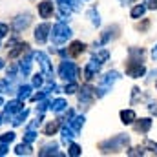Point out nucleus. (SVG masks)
Segmentation results:
<instances>
[{
	"instance_id": "f257e3e1",
	"label": "nucleus",
	"mask_w": 157,
	"mask_h": 157,
	"mask_svg": "<svg viewBox=\"0 0 157 157\" xmlns=\"http://www.w3.org/2000/svg\"><path fill=\"white\" fill-rule=\"evenodd\" d=\"M128 143H130V137L124 135V133H119V135H115L113 139L102 141V143L99 144V148H101L102 154H115V152H119V150H122L124 146H128Z\"/></svg>"
},
{
	"instance_id": "f03ea898",
	"label": "nucleus",
	"mask_w": 157,
	"mask_h": 157,
	"mask_svg": "<svg viewBox=\"0 0 157 157\" xmlns=\"http://www.w3.org/2000/svg\"><path fill=\"white\" fill-rule=\"evenodd\" d=\"M70 37H71V29L64 22H59V24L53 26V29H51V40H53V44H57V46L64 44Z\"/></svg>"
},
{
	"instance_id": "7ed1b4c3",
	"label": "nucleus",
	"mask_w": 157,
	"mask_h": 157,
	"mask_svg": "<svg viewBox=\"0 0 157 157\" xmlns=\"http://www.w3.org/2000/svg\"><path fill=\"white\" fill-rule=\"evenodd\" d=\"M119 78H121L119 71H108L104 77L101 78V84H99V88L95 90V95H97V97H104V95L108 93V90L113 86V82L119 80Z\"/></svg>"
},
{
	"instance_id": "20e7f679",
	"label": "nucleus",
	"mask_w": 157,
	"mask_h": 157,
	"mask_svg": "<svg viewBox=\"0 0 157 157\" xmlns=\"http://www.w3.org/2000/svg\"><path fill=\"white\" fill-rule=\"evenodd\" d=\"M59 75H60V78L71 82V80H75V77L78 75V70L71 60H64V62L60 64V68H59Z\"/></svg>"
},
{
	"instance_id": "39448f33",
	"label": "nucleus",
	"mask_w": 157,
	"mask_h": 157,
	"mask_svg": "<svg viewBox=\"0 0 157 157\" xmlns=\"http://www.w3.org/2000/svg\"><path fill=\"white\" fill-rule=\"evenodd\" d=\"M146 73V68H144V64H141V62H128V66H126V75L132 78H139L143 77Z\"/></svg>"
},
{
	"instance_id": "423d86ee",
	"label": "nucleus",
	"mask_w": 157,
	"mask_h": 157,
	"mask_svg": "<svg viewBox=\"0 0 157 157\" xmlns=\"http://www.w3.org/2000/svg\"><path fill=\"white\" fill-rule=\"evenodd\" d=\"M33 57H35V59H37V60L40 62V68H42V71H44V75H46V77L49 78V80H51V77H53V70H51V64H49V59H48V57H46L44 53H40V51H39V53H35Z\"/></svg>"
},
{
	"instance_id": "0eeeda50",
	"label": "nucleus",
	"mask_w": 157,
	"mask_h": 157,
	"mask_svg": "<svg viewBox=\"0 0 157 157\" xmlns=\"http://www.w3.org/2000/svg\"><path fill=\"white\" fill-rule=\"evenodd\" d=\"M101 62H97L95 59H91L88 64H86V68H84V78L86 80H91L93 77H97V73H99V70H101Z\"/></svg>"
},
{
	"instance_id": "6e6552de",
	"label": "nucleus",
	"mask_w": 157,
	"mask_h": 157,
	"mask_svg": "<svg viewBox=\"0 0 157 157\" xmlns=\"http://www.w3.org/2000/svg\"><path fill=\"white\" fill-rule=\"evenodd\" d=\"M78 91H80V93H78V101H80L82 104H90V102L93 101V97H95V90H93L90 84L82 86Z\"/></svg>"
},
{
	"instance_id": "1a4fd4ad",
	"label": "nucleus",
	"mask_w": 157,
	"mask_h": 157,
	"mask_svg": "<svg viewBox=\"0 0 157 157\" xmlns=\"http://www.w3.org/2000/svg\"><path fill=\"white\" fill-rule=\"evenodd\" d=\"M49 31H51V26L49 24H40L35 28V40L39 42V44H44L48 37H49Z\"/></svg>"
},
{
	"instance_id": "9d476101",
	"label": "nucleus",
	"mask_w": 157,
	"mask_h": 157,
	"mask_svg": "<svg viewBox=\"0 0 157 157\" xmlns=\"http://www.w3.org/2000/svg\"><path fill=\"white\" fill-rule=\"evenodd\" d=\"M29 22H31V17L26 13V15H18L15 20H13V29L15 31H22V29H26L28 26H29Z\"/></svg>"
},
{
	"instance_id": "9b49d317",
	"label": "nucleus",
	"mask_w": 157,
	"mask_h": 157,
	"mask_svg": "<svg viewBox=\"0 0 157 157\" xmlns=\"http://www.w3.org/2000/svg\"><path fill=\"white\" fill-rule=\"evenodd\" d=\"M59 4H60V9H62V13H60V20L64 22V20L70 17V11H71L73 7H77V6H75L73 0H59Z\"/></svg>"
},
{
	"instance_id": "f8f14e48",
	"label": "nucleus",
	"mask_w": 157,
	"mask_h": 157,
	"mask_svg": "<svg viewBox=\"0 0 157 157\" xmlns=\"http://www.w3.org/2000/svg\"><path fill=\"white\" fill-rule=\"evenodd\" d=\"M133 128L141 133H146L152 128V119H135L133 121Z\"/></svg>"
},
{
	"instance_id": "ddd939ff",
	"label": "nucleus",
	"mask_w": 157,
	"mask_h": 157,
	"mask_svg": "<svg viewBox=\"0 0 157 157\" xmlns=\"http://www.w3.org/2000/svg\"><path fill=\"white\" fill-rule=\"evenodd\" d=\"M39 15L42 18H49L53 15V4L49 0H44V2L39 4Z\"/></svg>"
},
{
	"instance_id": "4468645a",
	"label": "nucleus",
	"mask_w": 157,
	"mask_h": 157,
	"mask_svg": "<svg viewBox=\"0 0 157 157\" xmlns=\"http://www.w3.org/2000/svg\"><path fill=\"white\" fill-rule=\"evenodd\" d=\"M144 60V49L143 48H132L130 49V62H141Z\"/></svg>"
},
{
	"instance_id": "2eb2a0df",
	"label": "nucleus",
	"mask_w": 157,
	"mask_h": 157,
	"mask_svg": "<svg viewBox=\"0 0 157 157\" xmlns=\"http://www.w3.org/2000/svg\"><path fill=\"white\" fill-rule=\"evenodd\" d=\"M117 31H119L117 26H110V28H106V29L102 31L101 42H102V44H106V42H110V39H115V37H117Z\"/></svg>"
},
{
	"instance_id": "dca6fc26",
	"label": "nucleus",
	"mask_w": 157,
	"mask_h": 157,
	"mask_svg": "<svg viewBox=\"0 0 157 157\" xmlns=\"http://www.w3.org/2000/svg\"><path fill=\"white\" fill-rule=\"evenodd\" d=\"M135 119H137V115H135L133 110H122V112H121V121H122V124H133Z\"/></svg>"
},
{
	"instance_id": "f3484780",
	"label": "nucleus",
	"mask_w": 157,
	"mask_h": 157,
	"mask_svg": "<svg viewBox=\"0 0 157 157\" xmlns=\"http://www.w3.org/2000/svg\"><path fill=\"white\" fill-rule=\"evenodd\" d=\"M28 48H29V46H28L26 42H20V44H17L13 49H9V51H7V55H9V59H15V57H18L22 51H28Z\"/></svg>"
},
{
	"instance_id": "a211bd4d",
	"label": "nucleus",
	"mask_w": 157,
	"mask_h": 157,
	"mask_svg": "<svg viewBox=\"0 0 157 157\" xmlns=\"http://www.w3.org/2000/svg\"><path fill=\"white\" fill-rule=\"evenodd\" d=\"M84 49H86V44L80 42V40L71 42V46H70V53H71L73 57H77V55H80V53H84Z\"/></svg>"
},
{
	"instance_id": "6ab92c4d",
	"label": "nucleus",
	"mask_w": 157,
	"mask_h": 157,
	"mask_svg": "<svg viewBox=\"0 0 157 157\" xmlns=\"http://www.w3.org/2000/svg\"><path fill=\"white\" fill-rule=\"evenodd\" d=\"M84 121H86L84 115H78V117H71V121H70L68 124L73 128V132H75V133H78V132H80V128L84 126Z\"/></svg>"
},
{
	"instance_id": "aec40b11",
	"label": "nucleus",
	"mask_w": 157,
	"mask_h": 157,
	"mask_svg": "<svg viewBox=\"0 0 157 157\" xmlns=\"http://www.w3.org/2000/svg\"><path fill=\"white\" fill-rule=\"evenodd\" d=\"M22 110V101H9L7 104H6V112L11 115V113H17V112H20Z\"/></svg>"
},
{
	"instance_id": "412c9836",
	"label": "nucleus",
	"mask_w": 157,
	"mask_h": 157,
	"mask_svg": "<svg viewBox=\"0 0 157 157\" xmlns=\"http://www.w3.org/2000/svg\"><path fill=\"white\" fill-rule=\"evenodd\" d=\"M75 135H77V133L73 132V128H71L70 124H64V126H62V143H66V144H68V141H70V139H73Z\"/></svg>"
},
{
	"instance_id": "4be33fe9",
	"label": "nucleus",
	"mask_w": 157,
	"mask_h": 157,
	"mask_svg": "<svg viewBox=\"0 0 157 157\" xmlns=\"http://www.w3.org/2000/svg\"><path fill=\"white\" fill-rule=\"evenodd\" d=\"M66 106H68V102H66L64 99H57V101H53V102L49 104V108H51L53 112H57V113H59V112H64Z\"/></svg>"
},
{
	"instance_id": "5701e85b",
	"label": "nucleus",
	"mask_w": 157,
	"mask_h": 157,
	"mask_svg": "<svg viewBox=\"0 0 157 157\" xmlns=\"http://www.w3.org/2000/svg\"><path fill=\"white\" fill-rule=\"evenodd\" d=\"M29 95H31V86H20L18 88V101H26V99H29Z\"/></svg>"
},
{
	"instance_id": "b1692460",
	"label": "nucleus",
	"mask_w": 157,
	"mask_h": 157,
	"mask_svg": "<svg viewBox=\"0 0 157 157\" xmlns=\"http://www.w3.org/2000/svg\"><path fill=\"white\" fill-rule=\"evenodd\" d=\"M146 9H148L146 4H139V6H135V7L132 9V18H141V17L144 15Z\"/></svg>"
},
{
	"instance_id": "393cba45",
	"label": "nucleus",
	"mask_w": 157,
	"mask_h": 157,
	"mask_svg": "<svg viewBox=\"0 0 157 157\" xmlns=\"http://www.w3.org/2000/svg\"><path fill=\"white\" fill-rule=\"evenodd\" d=\"M15 154L17 155H29L31 154V148H29V143H22L15 148Z\"/></svg>"
},
{
	"instance_id": "a878e982",
	"label": "nucleus",
	"mask_w": 157,
	"mask_h": 157,
	"mask_svg": "<svg viewBox=\"0 0 157 157\" xmlns=\"http://www.w3.org/2000/svg\"><path fill=\"white\" fill-rule=\"evenodd\" d=\"M51 154H55V155H60V154L57 152V144H55V143H53V144H48V146H44V148L39 152V155H51Z\"/></svg>"
},
{
	"instance_id": "bb28decb",
	"label": "nucleus",
	"mask_w": 157,
	"mask_h": 157,
	"mask_svg": "<svg viewBox=\"0 0 157 157\" xmlns=\"http://www.w3.org/2000/svg\"><path fill=\"white\" fill-rule=\"evenodd\" d=\"M20 71H22L24 75H29V71H31V55H28V57L22 60V64H20Z\"/></svg>"
},
{
	"instance_id": "cd10ccee",
	"label": "nucleus",
	"mask_w": 157,
	"mask_h": 157,
	"mask_svg": "<svg viewBox=\"0 0 157 157\" xmlns=\"http://www.w3.org/2000/svg\"><path fill=\"white\" fill-rule=\"evenodd\" d=\"M132 104H135V102H139V101H146V93H141V90L139 88H133L132 90Z\"/></svg>"
},
{
	"instance_id": "c85d7f7f",
	"label": "nucleus",
	"mask_w": 157,
	"mask_h": 157,
	"mask_svg": "<svg viewBox=\"0 0 157 157\" xmlns=\"http://www.w3.org/2000/svg\"><path fill=\"white\" fill-rule=\"evenodd\" d=\"M108 57H110V53H108L106 49H101V51H97V53L93 55V59H95L97 62H101V64H104V62L108 60Z\"/></svg>"
},
{
	"instance_id": "c756f323",
	"label": "nucleus",
	"mask_w": 157,
	"mask_h": 157,
	"mask_svg": "<svg viewBox=\"0 0 157 157\" xmlns=\"http://www.w3.org/2000/svg\"><path fill=\"white\" fill-rule=\"evenodd\" d=\"M28 115H29V112H28V110H24V112L20 110V113L13 119V126H20V124H22V122L28 119Z\"/></svg>"
},
{
	"instance_id": "7c9ffc66",
	"label": "nucleus",
	"mask_w": 157,
	"mask_h": 157,
	"mask_svg": "<svg viewBox=\"0 0 157 157\" xmlns=\"http://www.w3.org/2000/svg\"><path fill=\"white\" fill-rule=\"evenodd\" d=\"M88 17H90V20H91L93 26H99V24H101V17H99V13H97L95 9H90V11H88Z\"/></svg>"
},
{
	"instance_id": "2f4dec72",
	"label": "nucleus",
	"mask_w": 157,
	"mask_h": 157,
	"mask_svg": "<svg viewBox=\"0 0 157 157\" xmlns=\"http://www.w3.org/2000/svg\"><path fill=\"white\" fill-rule=\"evenodd\" d=\"M57 130H59V122H57V121H51V122H49V124L46 126L44 133H46V135H53V133H55Z\"/></svg>"
},
{
	"instance_id": "473e14b6",
	"label": "nucleus",
	"mask_w": 157,
	"mask_h": 157,
	"mask_svg": "<svg viewBox=\"0 0 157 157\" xmlns=\"http://www.w3.org/2000/svg\"><path fill=\"white\" fill-rule=\"evenodd\" d=\"M77 90H78V86L75 84V82H73V80H71L70 84H66V88H64V93H68V95H71V93H75Z\"/></svg>"
},
{
	"instance_id": "72a5a7b5",
	"label": "nucleus",
	"mask_w": 157,
	"mask_h": 157,
	"mask_svg": "<svg viewBox=\"0 0 157 157\" xmlns=\"http://www.w3.org/2000/svg\"><path fill=\"white\" fill-rule=\"evenodd\" d=\"M37 139V133H35V130H28V133L24 135V141L26 143H33Z\"/></svg>"
},
{
	"instance_id": "f704fd0d",
	"label": "nucleus",
	"mask_w": 157,
	"mask_h": 157,
	"mask_svg": "<svg viewBox=\"0 0 157 157\" xmlns=\"http://www.w3.org/2000/svg\"><path fill=\"white\" fill-rule=\"evenodd\" d=\"M13 139H15V133H13V132H7V133H4V135L0 137V141H2V143H6V144H7V143H11Z\"/></svg>"
},
{
	"instance_id": "c9c22d12",
	"label": "nucleus",
	"mask_w": 157,
	"mask_h": 157,
	"mask_svg": "<svg viewBox=\"0 0 157 157\" xmlns=\"http://www.w3.org/2000/svg\"><path fill=\"white\" fill-rule=\"evenodd\" d=\"M128 155H130V157H135V155H144V148H141V146H137V148H133V150H130V152H128Z\"/></svg>"
},
{
	"instance_id": "e433bc0d",
	"label": "nucleus",
	"mask_w": 157,
	"mask_h": 157,
	"mask_svg": "<svg viewBox=\"0 0 157 157\" xmlns=\"http://www.w3.org/2000/svg\"><path fill=\"white\" fill-rule=\"evenodd\" d=\"M148 112L157 117V101H150V102H148Z\"/></svg>"
},
{
	"instance_id": "4c0bfd02",
	"label": "nucleus",
	"mask_w": 157,
	"mask_h": 157,
	"mask_svg": "<svg viewBox=\"0 0 157 157\" xmlns=\"http://www.w3.org/2000/svg\"><path fill=\"white\" fill-rule=\"evenodd\" d=\"M70 155H73V157L80 155V146H77V144H70Z\"/></svg>"
},
{
	"instance_id": "58836bf2",
	"label": "nucleus",
	"mask_w": 157,
	"mask_h": 157,
	"mask_svg": "<svg viewBox=\"0 0 157 157\" xmlns=\"http://www.w3.org/2000/svg\"><path fill=\"white\" fill-rule=\"evenodd\" d=\"M152 154H157V143H154V141H146V144H144Z\"/></svg>"
},
{
	"instance_id": "ea45409f",
	"label": "nucleus",
	"mask_w": 157,
	"mask_h": 157,
	"mask_svg": "<svg viewBox=\"0 0 157 157\" xmlns=\"http://www.w3.org/2000/svg\"><path fill=\"white\" fill-rule=\"evenodd\" d=\"M7 33H9V28H7V24H2V22H0V39H2V37H6Z\"/></svg>"
},
{
	"instance_id": "a19ab883",
	"label": "nucleus",
	"mask_w": 157,
	"mask_h": 157,
	"mask_svg": "<svg viewBox=\"0 0 157 157\" xmlns=\"http://www.w3.org/2000/svg\"><path fill=\"white\" fill-rule=\"evenodd\" d=\"M42 82H44V78H42V75H35V77H33V86H37V88H40V86H42Z\"/></svg>"
},
{
	"instance_id": "79ce46f5",
	"label": "nucleus",
	"mask_w": 157,
	"mask_h": 157,
	"mask_svg": "<svg viewBox=\"0 0 157 157\" xmlns=\"http://www.w3.org/2000/svg\"><path fill=\"white\" fill-rule=\"evenodd\" d=\"M148 26H150V22H148V20H144L143 24H139V26H137V29H139V31H146V29H148Z\"/></svg>"
},
{
	"instance_id": "37998d69",
	"label": "nucleus",
	"mask_w": 157,
	"mask_h": 157,
	"mask_svg": "<svg viewBox=\"0 0 157 157\" xmlns=\"http://www.w3.org/2000/svg\"><path fill=\"white\" fill-rule=\"evenodd\" d=\"M146 7L148 9H157V0H148L146 2Z\"/></svg>"
},
{
	"instance_id": "c03bdc74",
	"label": "nucleus",
	"mask_w": 157,
	"mask_h": 157,
	"mask_svg": "<svg viewBox=\"0 0 157 157\" xmlns=\"http://www.w3.org/2000/svg\"><path fill=\"white\" fill-rule=\"evenodd\" d=\"M15 73H17V66H11V68L7 70V77H13Z\"/></svg>"
},
{
	"instance_id": "a18cd8bd",
	"label": "nucleus",
	"mask_w": 157,
	"mask_h": 157,
	"mask_svg": "<svg viewBox=\"0 0 157 157\" xmlns=\"http://www.w3.org/2000/svg\"><path fill=\"white\" fill-rule=\"evenodd\" d=\"M7 154V146H6V143H2L0 144V155H6Z\"/></svg>"
},
{
	"instance_id": "49530a36",
	"label": "nucleus",
	"mask_w": 157,
	"mask_h": 157,
	"mask_svg": "<svg viewBox=\"0 0 157 157\" xmlns=\"http://www.w3.org/2000/svg\"><path fill=\"white\" fill-rule=\"evenodd\" d=\"M152 59H154V60H157V44H155V48L152 49Z\"/></svg>"
},
{
	"instance_id": "de8ad7c7",
	"label": "nucleus",
	"mask_w": 157,
	"mask_h": 157,
	"mask_svg": "<svg viewBox=\"0 0 157 157\" xmlns=\"http://www.w3.org/2000/svg\"><path fill=\"white\" fill-rule=\"evenodd\" d=\"M6 84H7V80H2V82H0V90H4V88H6Z\"/></svg>"
},
{
	"instance_id": "09e8293b",
	"label": "nucleus",
	"mask_w": 157,
	"mask_h": 157,
	"mask_svg": "<svg viewBox=\"0 0 157 157\" xmlns=\"http://www.w3.org/2000/svg\"><path fill=\"white\" fill-rule=\"evenodd\" d=\"M2 68H4V60L0 59V70H2Z\"/></svg>"
},
{
	"instance_id": "8fccbe9b",
	"label": "nucleus",
	"mask_w": 157,
	"mask_h": 157,
	"mask_svg": "<svg viewBox=\"0 0 157 157\" xmlns=\"http://www.w3.org/2000/svg\"><path fill=\"white\" fill-rule=\"evenodd\" d=\"M2 102H4V101H2V97H0V104H2Z\"/></svg>"
},
{
	"instance_id": "3c124183",
	"label": "nucleus",
	"mask_w": 157,
	"mask_h": 157,
	"mask_svg": "<svg viewBox=\"0 0 157 157\" xmlns=\"http://www.w3.org/2000/svg\"><path fill=\"white\" fill-rule=\"evenodd\" d=\"M126 2H133V0H126Z\"/></svg>"
},
{
	"instance_id": "603ef678",
	"label": "nucleus",
	"mask_w": 157,
	"mask_h": 157,
	"mask_svg": "<svg viewBox=\"0 0 157 157\" xmlns=\"http://www.w3.org/2000/svg\"><path fill=\"white\" fill-rule=\"evenodd\" d=\"M0 124H2V117H0Z\"/></svg>"
}]
</instances>
